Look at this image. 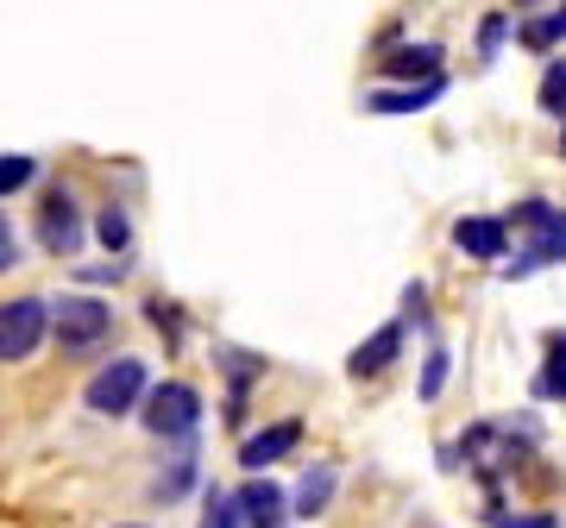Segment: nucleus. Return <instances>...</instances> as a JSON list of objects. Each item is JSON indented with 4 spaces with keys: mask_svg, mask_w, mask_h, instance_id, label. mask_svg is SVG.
<instances>
[{
    "mask_svg": "<svg viewBox=\"0 0 566 528\" xmlns=\"http://www.w3.org/2000/svg\"><path fill=\"white\" fill-rule=\"evenodd\" d=\"M44 334H51V308H44L39 296H13V303H0V359H7V366L32 359V352L44 346Z\"/></svg>",
    "mask_w": 566,
    "mask_h": 528,
    "instance_id": "nucleus-4",
    "label": "nucleus"
},
{
    "mask_svg": "<svg viewBox=\"0 0 566 528\" xmlns=\"http://www.w3.org/2000/svg\"><path fill=\"white\" fill-rule=\"evenodd\" d=\"M233 504H240L245 528H283L290 522V490H283L277 478H245V485L233 490Z\"/></svg>",
    "mask_w": 566,
    "mask_h": 528,
    "instance_id": "nucleus-7",
    "label": "nucleus"
},
{
    "mask_svg": "<svg viewBox=\"0 0 566 528\" xmlns=\"http://www.w3.org/2000/svg\"><path fill=\"white\" fill-rule=\"evenodd\" d=\"M453 245H460L465 258H504L510 252V221L465 214V221H453Z\"/></svg>",
    "mask_w": 566,
    "mask_h": 528,
    "instance_id": "nucleus-9",
    "label": "nucleus"
},
{
    "mask_svg": "<svg viewBox=\"0 0 566 528\" xmlns=\"http://www.w3.org/2000/svg\"><path fill=\"white\" fill-rule=\"evenodd\" d=\"M441 384H447V352L434 346V352H428V366H422V397H428V403L441 397Z\"/></svg>",
    "mask_w": 566,
    "mask_h": 528,
    "instance_id": "nucleus-21",
    "label": "nucleus"
},
{
    "mask_svg": "<svg viewBox=\"0 0 566 528\" xmlns=\"http://www.w3.org/2000/svg\"><path fill=\"white\" fill-rule=\"evenodd\" d=\"M504 32H510V25H504V13H491V20L479 25V51H485V57H497V44H504Z\"/></svg>",
    "mask_w": 566,
    "mask_h": 528,
    "instance_id": "nucleus-22",
    "label": "nucleus"
},
{
    "mask_svg": "<svg viewBox=\"0 0 566 528\" xmlns=\"http://www.w3.org/2000/svg\"><path fill=\"white\" fill-rule=\"evenodd\" d=\"M296 441H303V422H271V427H259L252 441H240V466L245 472H271L283 453H296Z\"/></svg>",
    "mask_w": 566,
    "mask_h": 528,
    "instance_id": "nucleus-8",
    "label": "nucleus"
},
{
    "mask_svg": "<svg viewBox=\"0 0 566 528\" xmlns=\"http://www.w3.org/2000/svg\"><path fill=\"white\" fill-rule=\"evenodd\" d=\"M202 528H240V504H233V490H208Z\"/></svg>",
    "mask_w": 566,
    "mask_h": 528,
    "instance_id": "nucleus-16",
    "label": "nucleus"
},
{
    "mask_svg": "<svg viewBox=\"0 0 566 528\" xmlns=\"http://www.w3.org/2000/svg\"><path fill=\"white\" fill-rule=\"evenodd\" d=\"M51 334H57V346L70 359H82V352H95V346L114 334V308L95 303V296H63V303L51 308Z\"/></svg>",
    "mask_w": 566,
    "mask_h": 528,
    "instance_id": "nucleus-1",
    "label": "nucleus"
},
{
    "mask_svg": "<svg viewBox=\"0 0 566 528\" xmlns=\"http://www.w3.org/2000/svg\"><path fill=\"white\" fill-rule=\"evenodd\" d=\"M535 397L566 403V334H547V359H542V371H535Z\"/></svg>",
    "mask_w": 566,
    "mask_h": 528,
    "instance_id": "nucleus-13",
    "label": "nucleus"
},
{
    "mask_svg": "<svg viewBox=\"0 0 566 528\" xmlns=\"http://www.w3.org/2000/svg\"><path fill=\"white\" fill-rule=\"evenodd\" d=\"M441 88H447V76H428L416 88H378V95H365V107L371 114H416V107L441 102Z\"/></svg>",
    "mask_w": 566,
    "mask_h": 528,
    "instance_id": "nucleus-12",
    "label": "nucleus"
},
{
    "mask_svg": "<svg viewBox=\"0 0 566 528\" xmlns=\"http://www.w3.org/2000/svg\"><path fill=\"white\" fill-rule=\"evenodd\" d=\"M542 107H547V114H566V63H547V76H542Z\"/></svg>",
    "mask_w": 566,
    "mask_h": 528,
    "instance_id": "nucleus-18",
    "label": "nucleus"
},
{
    "mask_svg": "<svg viewBox=\"0 0 566 528\" xmlns=\"http://www.w3.org/2000/svg\"><path fill=\"white\" fill-rule=\"evenodd\" d=\"M516 39H523L528 51H554V44L566 39V0H560V7H547L542 20H523V32H516Z\"/></svg>",
    "mask_w": 566,
    "mask_h": 528,
    "instance_id": "nucleus-15",
    "label": "nucleus"
},
{
    "mask_svg": "<svg viewBox=\"0 0 566 528\" xmlns=\"http://www.w3.org/2000/svg\"><path fill=\"white\" fill-rule=\"evenodd\" d=\"M491 528H560V516H516V509H485Z\"/></svg>",
    "mask_w": 566,
    "mask_h": 528,
    "instance_id": "nucleus-19",
    "label": "nucleus"
},
{
    "mask_svg": "<svg viewBox=\"0 0 566 528\" xmlns=\"http://www.w3.org/2000/svg\"><path fill=\"white\" fill-rule=\"evenodd\" d=\"M516 7H535V0H516Z\"/></svg>",
    "mask_w": 566,
    "mask_h": 528,
    "instance_id": "nucleus-25",
    "label": "nucleus"
},
{
    "mask_svg": "<svg viewBox=\"0 0 566 528\" xmlns=\"http://www.w3.org/2000/svg\"><path fill=\"white\" fill-rule=\"evenodd\" d=\"M385 70L390 76H441V51L434 44H397V51H385Z\"/></svg>",
    "mask_w": 566,
    "mask_h": 528,
    "instance_id": "nucleus-14",
    "label": "nucleus"
},
{
    "mask_svg": "<svg viewBox=\"0 0 566 528\" xmlns=\"http://www.w3.org/2000/svg\"><path fill=\"white\" fill-rule=\"evenodd\" d=\"M32 177H39V163H32V158H20V151H7V158H0V196L25 189Z\"/></svg>",
    "mask_w": 566,
    "mask_h": 528,
    "instance_id": "nucleus-17",
    "label": "nucleus"
},
{
    "mask_svg": "<svg viewBox=\"0 0 566 528\" xmlns=\"http://www.w3.org/2000/svg\"><path fill=\"white\" fill-rule=\"evenodd\" d=\"M145 403V366L139 359H114V366L95 371V384H88V409L95 415H126V409Z\"/></svg>",
    "mask_w": 566,
    "mask_h": 528,
    "instance_id": "nucleus-5",
    "label": "nucleus"
},
{
    "mask_svg": "<svg viewBox=\"0 0 566 528\" xmlns=\"http://www.w3.org/2000/svg\"><path fill=\"white\" fill-rule=\"evenodd\" d=\"M126 240H133V226H126V214H120V208H102V245H107V252H120Z\"/></svg>",
    "mask_w": 566,
    "mask_h": 528,
    "instance_id": "nucleus-20",
    "label": "nucleus"
},
{
    "mask_svg": "<svg viewBox=\"0 0 566 528\" xmlns=\"http://www.w3.org/2000/svg\"><path fill=\"white\" fill-rule=\"evenodd\" d=\"M560 158H566V133H560Z\"/></svg>",
    "mask_w": 566,
    "mask_h": 528,
    "instance_id": "nucleus-24",
    "label": "nucleus"
},
{
    "mask_svg": "<svg viewBox=\"0 0 566 528\" xmlns=\"http://www.w3.org/2000/svg\"><path fill=\"white\" fill-rule=\"evenodd\" d=\"M139 415H145V427H151L158 441H189L196 422H202V397H196L189 384H158V390H145Z\"/></svg>",
    "mask_w": 566,
    "mask_h": 528,
    "instance_id": "nucleus-3",
    "label": "nucleus"
},
{
    "mask_svg": "<svg viewBox=\"0 0 566 528\" xmlns=\"http://www.w3.org/2000/svg\"><path fill=\"white\" fill-rule=\"evenodd\" d=\"M516 226H528L535 240H528L523 252H516V258L504 264L510 277H528L535 264H560V258H566V214H560V208H547V202H523V208H516Z\"/></svg>",
    "mask_w": 566,
    "mask_h": 528,
    "instance_id": "nucleus-2",
    "label": "nucleus"
},
{
    "mask_svg": "<svg viewBox=\"0 0 566 528\" xmlns=\"http://www.w3.org/2000/svg\"><path fill=\"white\" fill-rule=\"evenodd\" d=\"M20 258V245H13V226L0 221V271H7V264Z\"/></svg>",
    "mask_w": 566,
    "mask_h": 528,
    "instance_id": "nucleus-23",
    "label": "nucleus"
},
{
    "mask_svg": "<svg viewBox=\"0 0 566 528\" xmlns=\"http://www.w3.org/2000/svg\"><path fill=\"white\" fill-rule=\"evenodd\" d=\"M397 352H403V327L390 321V327H378V334H371V340H365L353 359H346V371H353V378H378V371H385Z\"/></svg>",
    "mask_w": 566,
    "mask_h": 528,
    "instance_id": "nucleus-11",
    "label": "nucleus"
},
{
    "mask_svg": "<svg viewBox=\"0 0 566 528\" xmlns=\"http://www.w3.org/2000/svg\"><path fill=\"white\" fill-rule=\"evenodd\" d=\"M39 245L57 252V258H70V252L82 245V208H76L70 189H51V196L39 202Z\"/></svg>",
    "mask_w": 566,
    "mask_h": 528,
    "instance_id": "nucleus-6",
    "label": "nucleus"
},
{
    "mask_svg": "<svg viewBox=\"0 0 566 528\" xmlns=\"http://www.w3.org/2000/svg\"><path fill=\"white\" fill-rule=\"evenodd\" d=\"M334 485H340V472H334V466H308L303 485L290 490V516H308V522H315V516L334 504Z\"/></svg>",
    "mask_w": 566,
    "mask_h": 528,
    "instance_id": "nucleus-10",
    "label": "nucleus"
}]
</instances>
